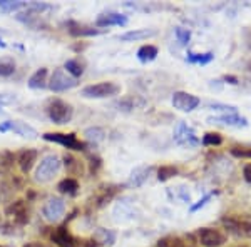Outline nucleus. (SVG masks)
<instances>
[{
    "mask_svg": "<svg viewBox=\"0 0 251 247\" xmlns=\"http://www.w3.org/2000/svg\"><path fill=\"white\" fill-rule=\"evenodd\" d=\"M60 167H62L60 157L55 156V154H49V156L40 159L37 169L34 172V180L40 182V184H47L57 176Z\"/></svg>",
    "mask_w": 251,
    "mask_h": 247,
    "instance_id": "1",
    "label": "nucleus"
},
{
    "mask_svg": "<svg viewBox=\"0 0 251 247\" xmlns=\"http://www.w3.org/2000/svg\"><path fill=\"white\" fill-rule=\"evenodd\" d=\"M221 224L236 237H251V214H231L221 217Z\"/></svg>",
    "mask_w": 251,
    "mask_h": 247,
    "instance_id": "2",
    "label": "nucleus"
},
{
    "mask_svg": "<svg viewBox=\"0 0 251 247\" xmlns=\"http://www.w3.org/2000/svg\"><path fill=\"white\" fill-rule=\"evenodd\" d=\"M47 115L54 124L64 125V124H69L72 120L74 109H72L71 104L64 102V100L54 99V100H50L47 105Z\"/></svg>",
    "mask_w": 251,
    "mask_h": 247,
    "instance_id": "3",
    "label": "nucleus"
},
{
    "mask_svg": "<svg viewBox=\"0 0 251 247\" xmlns=\"http://www.w3.org/2000/svg\"><path fill=\"white\" fill-rule=\"evenodd\" d=\"M121 94V86L114 82H99L82 89V95L86 99H109Z\"/></svg>",
    "mask_w": 251,
    "mask_h": 247,
    "instance_id": "4",
    "label": "nucleus"
},
{
    "mask_svg": "<svg viewBox=\"0 0 251 247\" xmlns=\"http://www.w3.org/2000/svg\"><path fill=\"white\" fill-rule=\"evenodd\" d=\"M198 242L203 247H221L228 241V234L221 229L214 227H201L196 232Z\"/></svg>",
    "mask_w": 251,
    "mask_h": 247,
    "instance_id": "5",
    "label": "nucleus"
},
{
    "mask_svg": "<svg viewBox=\"0 0 251 247\" xmlns=\"http://www.w3.org/2000/svg\"><path fill=\"white\" fill-rule=\"evenodd\" d=\"M77 79H74L72 75H69L64 68H55L50 75V80H49V89L52 92H66V90H71L77 86Z\"/></svg>",
    "mask_w": 251,
    "mask_h": 247,
    "instance_id": "6",
    "label": "nucleus"
},
{
    "mask_svg": "<svg viewBox=\"0 0 251 247\" xmlns=\"http://www.w3.org/2000/svg\"><path fill=\"white\" fill-rule=\"evenodd\" d=\"M66 214V202L60 197H49L42 205V216L47 222H59Z\"/></svg>",
    "mask_w": 251,
    "mask_h": 247,
    "instance_id": "7",
    "label": "nucleus"
},
{
    "mask_svg": "<svg viewBox=\"0 0 251 247\" xmlns=\"http://www.w3.org/2000/svg\"><path fill=\"white\" fill-rule=\"evenodd\" d=\"M44 140L47 142H54L59 144L66 149H71V151H84L86 145H84L80 140H77L75 134H60V132H47L44 134Z\"/></svg>",
    "mask_w": 251,
    "mask_h": 247,
    "instance_id": "8",
    "label": "nucleus"
},
{
    "mask_svg": "<svg viewBox=\"0 0 251 247\" xmlns=\"http://www.w3.org/2000/svg\"><path fill=\"white\" fill-rule=\"evenodd\" d=\"M174 142L184 145V147H194V145L200 144L194 129L191 125H188L186 122H177V125L174 127Z\"/></svg>",
    "mask_w": 251,
    "mask_h": 247,
    "instance_id": "9",
    "label": "nucleus"
},
{
    "mask_svg": "<svg viewBox=\"0 0 251 247\" xmlns=\"http://www.w3.org/2000/svg\"><path fill=\"white\" fill-rule=\"evenodd\" d=\"M9 131L19 134V135L25 137V139H37L39 137V132L32 125L22 122V120H5V122L0 124V132H9Z\"/></svg>",
    "mask_w": 251,
    "mask_h": 247,
    "instance_id": "10",
    "label": "nucleus"
},
{
    "mask_svg": "<svg viewBox=\"0 0 251 247\" xmlns=\"http://www.w3.org/2000/svg\"><path fill=\"white\" fill-rule=\"evenodd\" d=\"M201 100L196 95L188 94V92H174L173 94V107L181 112H193L200 105Z\"/></svg>",
    "mask_w": 251,
    "mask_h": 247,
    "instance_id": "11",
    "label": "nucleus"
},
{
    "mask_svg": "<svg viewBox=\"0 0 251 247\" xmlns=\"http://www.w3.org/2000/svg\"><path fill=\"white\" fill-rule=\"evenodd\" d=\"M126 23H127V17H126L124 14H117V12L100 14L99 17L96 19V25L100 27V29H107V27H112V25L124 27Z\"/></svg>",
    "mask_w": 251,
    "mask_h": 247,
    "instance_id": "12",
    "label": "nucleus"
},
{
    "mask_svg": "<svg viewBox=\"0 0 251 247\" xmlns=\"http://www.w3.org/2000/svg\"><path fill=\"white\" fill-rule=\"evenodd\" d=\"M208 122L211 124H221L226 125V127H248V120L245 117H241L240 114H225V115H214L209 117Z\"/></svg>",
    "mask_w": 251,
    "mask_h": 247,
    "instance_id": "13",
    "label": "nucleus"
},
{
    "mask_svg": "<svg viewBox=\"0 0 251 247\" xmlns=\"http://www.w3.org/2000/svg\"><path fill=\"white\" fill-rule=\"evenodd\" d=\"M50 241L54 242L55 246H59V247H75V246H77L75 239L72 237V234L69 232L66 225H62V227H57V229L52 230Z\"/></svg>",
    "mask_w": 251,
    "mask_h": 247,
    "instance_id": "14",
    "label": "nucleus"
},
{
    "mask_svg": "<svg viewBox=\"0 0 251 247\" xmlns=\"http://www.w3.org/2000/svg\"><path fill=\"white\" fill-rule=\"evenodd\" d=\"M37 156H39V152L35 151V149H24V151L19 152L17 164L22 174H29L32 171L34 164L37 162Z\"/></svg>",
    "mask_w": 251,
    "mask_h": 247,
    "instance_id": "15",
    "label": "nucleus"
},
{
    "mask_svg": "<svg viewBox=\"0 0 251 247\" xmlns=\"http://www.w3.org/2000/svg\"><path fill=\"white\" fill-rule=\"evenodd\" d=\"M67 30L72 37H92V35H100L106 32V30H100V29H94V27L82 25V23L75 22V20L67 22Z\"/></svg>",
    "mask_w": 251,
    "mask_h": 247,
    "instance_id": "16",
    "label": "nucleus"
},
{
    "mask_svg": "<svg viewBox=\"0 0 251 247\" xmlns=\"http://www.w3.org/2000/svg\"><path fill=\"white\" fill-rule=\"evenodd\" d=\"M151 172H152L151 165H139V167H136L134 171L131 172V176H129V179H127V185L132 189L141 187V185L149 179Z\"/></svg>",
    "mask_w": 251,
    "mask_h": 247,
    "instance_id": "17",
    "label": "nucleus"
},
{
    "mask_svg": "<svg viewBox=\"0 0 251 247\" xmlns=\"http://www.w3.org/2000/svg\"><path fill=\"white\" fill-rule=\"evenodd\" d=\"M40 12L34 10V9H27V12H20L17 15V20L24 22L25 25L32 27V29H37V27L42 25V17H40Z\"/></svg>",
    "mask_w": 251,
    "mask_h": 247,
    "instance_id": "18",
    "label": "nucleus"
},
{
    "mask_svg": "<svg viewBox=\"0 0 251 247\" xmlns=\"http://www.w3.org/2000/svg\"><path fill=\"white\" fill-rule=\"evenodd\" d=\"M156 30L152 29H136V30H129L119 35V39L123 42H134V40H144L149 37H154Z\"/></svg>",
    "mask_w": 251,
    "mask_h": 247,
    "instance_id": "19",
    "label": "nucleus"
},
{
    "mask_svg": "<svg viewBox=\"0 0 251 247\" xmlns=\"http://www.w3.org/2000/svg\"><path fill=\"white\" fill-rule=\"evenodd\" d=\"M47 75H49V70H47L46 67L35 70L34 74L30 75V79H29V87L34 89V90L46 89L47 87Z\"/></svg>",
    "mask_w": 251,
    "mask_h": 247,
    "instance_id": "20",
    "label": "nucleus"
},
{
    "mask_svg": "<svg viewBox=\"0 0 251 247\" xmlns=\"http://www.w3.org/2000/svg\"><path fill=\"white\" fill-rule=\"evenodd\" d=\"M7 214L14 217V221H17L19 224H25L27 222V210H25V205H24V201H17L7 209Z\"/></svg>",
    "mask_w": 251,
    "mask_h": 247,
    "instance_id": "21",
    "label": "nucleus"
},
{
    "mask_svg": "<svg viewBox=\"0 0 251 247\" xmlns=\"http://www.w3.org/2000/svg\"><path fill=\"white\" fill-rule=\"evenodd\" d=\"M157 54H159L157 47L148 44V45L139 47V50H137V59H139V62H143V64H149L157 57Z\"/></svg>",
    "mask_w": 251,
    "mask_h": 247,
    "instance_id": "22",
    "label": "nucleus"
},
{
    "mask_svg": "<svg viewBox=\"0 0 251 247\" xmlns=\"http://www.w3.org/2000/svg\"><path fill=\"white\" fill-rule=\"evenodd\" d=\"M59 192L60 194H67V196H75L79 190V182L75 179H72V177H66V179H62L59 182L57 185Z\"/></svg>",
    "mask_w": 251,
    "mask_h": 247,
    "instance_id": "23",
    "label": "nucleus"
},
{
    "mask_svg": "<svg viewBox=\"0 0 251 247\" xmlns=\"http://www.w3.org/2000/svg\"><path fill=\"white\" fill-rule=\"evenodd\" d=\"M186 60L189 64H200V66H208L209 62L214 60V54L213 52H204V54H194V52H188L186 55Z\"/></svg>",
    "mask_w": 251,
    "mask_h": 247,
    "instance_id": "24",
    "label": "nucleus"
},
{
    "mask_svg": "<svg viewBox=\"0 0 251 247\" xmlns=\"http://www.w3.org/2000/svg\"><path fill=\"white\" fill-rule=\"evenodd\" d=\"M94 241L99 242V244H104V246H112L116 242V234L112 232V230L99 227L94 232Z\"/></svg>",
    "mask_w": 251,
    "mask_h": 247,
    "instance_id": "25",
    "label": "nucleus"
},
{
    "mask_svg": "<svg viewBox=\"0 0 251 247\" xmlns=\"http://www.w3.org/2000/svg\"><path fill=\"white\" fill-rule=\"evenodd\" d=\"M84 135H86V139L89 140V142L92 144H99L102 142L104 139H106V131L100 127H89L84 131Z\"/></svg>",
    "mask_w": 251,
    "mask_h": 247,
    "instance_id": "26",
    "label": "nucleus"
},
{
    "mask_svg": "<svg viewBox=\"0 0 251 247\" xmlns=\"http://www.w3.org/2000/svg\"><path fill=\"white\" fill-rule=\"evenodd\" d=\"M64 70H66L69 75L74 77V79H77V77H80L84 74V67H82V64H80L77 59L67 60V62L64 64Z\"/></svg>",
    "mask_w": 251,
    "mask_h": 247,
    "instance_id": "27",
    "label": "nucleus"
},
{
    "mask_svg": "<svg viewBox=\"0 0 251 247\" xmlns=\"http://www.w3.org/2000/svg\"><path fill=\"white\" fill-rule=\"evenodd\" d=\"M29 2H20V0H0V10L2 12H14L19 9H27Z\"/></svg>",
    "mask_w": 251,
    "mask_h": 247,
    "instance_id": "28",
    "label": "nucleus"
},
{
    "mask_svg": "<svg viewBox=\"0 0 251 247\" xmlns=\"http://www.w3.org/2000/svg\"><path fill=\"white\" fill-rule=\"evenodd\" d=\"M15 72V62L12 57L0 59V77H10Z\"/></svg>",
    "mask_w": 251,
    "mask_h": 247,
    "instance_id": "29",
    "label": "nucleus"
},
{
    "mask_svg": "<svg viewBox=\"0 0 251 247\" xmlns=\"http://www.w3.org/2000/svg\"><path fill=\"white\" fill-rule=\"evenodd\" d=\"M174 176H177V169L174 165H163V167L157 169V180L159 182L169 180Z\"/></svg>",
    "mask_w": 251,
    "mask_h": 247,
    "instance_id": "30",
    "label": "nucleus"
},
{
    "mask_svg": "<svg viewBox=\"0 0 251 247\" xmlns=\"http://www.w3.org/2000/svg\"><path fill=\"white\" fill-rule=\"evenodd\" d=\"M203 145L206 147H214V145H221L223 144V137L218 132H208L203 135Z\"/></svg>",
    "mask_w": 251,
    "mask_h": 247,
    "instance_id": "31",
    "label": "nucleus"
},
{
    "mask_svg": "<svg viewBox=\"0 0 251 247\" xmlns=\"http://www.w3.org/2000/svg\"><path fill=\"white\" fill-rule=\"evenodd\" d=\"M174 35H176L181 47H186L189 44V40H191V32L188 29H183V27H174Z\"/></svg>",
    "mask_w": 251,
    "mask_h": 247,
    "instance_id": "32",
    "label": "nucleus"
},
{
    "mask_svg": "<svg viewBox=\"0 0 251 247\" xmlns=\"http://www.w3.org/2000/svg\"><path fill=\"white\" fill-rule=\"evenodd\" d=\"M211 111H218L221 112V115L225 114H238V109L234 105H225V104H211L209 105Z\"/></svg>",
    "mask_w": 251,
    "mask_h": 247,
    "instance_id": "33",
    "label": "nucleus"
},
{
    "mask_svg": "<svg viewBox=\"0 0 251 247\" xmlns=\"http://www.w3.org/2000/svg\"><path fill=\"white\" fill-rule=\"evenodd\" d=\"M157 247H184V242L177 237H168V239H161L157 242Z\"/></svg>",
    "mask_w": 251,
    "mask_h": 247,
    "instance_id": "34",
    "label": "nucleus"
},
{
    "mask_svg": "<svg viewBox=\"0 0 251 247\" xmlns=\"http://www.w3.org/2000/svg\"><path fill=\"white\" fill-rule=\"evenodd\" d=\"M231 154L234 157H241V159H251V151L250 149H240V147H233Z\"/></svg>",
    "mask_w": 251,
    "mask_h": 247,
    "instance_id": "35",
    "label": "nucleus"
},
{
    "mask_svg": "<svg viewBox=\"0 0 251 247\" xmlns=\"http://www.w3.org/2000/svg\"><path fill=\"white\" fill-rule=\"evenodd\" d=\"M211 197H213V194H208V196H204L203 199H200V201L196 202V204H193L189 210H191V212H196V210H200L201 207H204V205L208 204L209 201H211Z\"/></svg>",
    "mask_w": 251,
    "mask_h": 247,
    "instance_id": "36",
    "label": "nucleus"
},
{
    "mask_svg": "<svg viewBox=\"0 0 251 247\" xmlns=\"http://www.w3.org/2000/svg\"><path fill=\"white\" fill-rule=\"evenodd\" d=\"M243 177H245V180L248 182V184H251V162L243 167Z\"/></svg>",
    "mask_w": 251,
    "mask_h": 247,
    "instance_id": "37",
    "label": "nucleus"
},
{
    "mask_svg": "<svg viewBox=\"0 0 251 247\" xmlns=\"http://www.w3.org/2000/svg\"><path fill=\"white\" fill-rule=\"evenodd\" d=\"M15 100L14 95H7V94H0V107L5 104H12Z\"/></svg>",
    "mask_w": 251,
    "mask_h": 247,
    "instance_id": "38",
    "label": "nucleus"
},
{
    "mask_svg": "<svg viewBox=\"0 0 251 247\" xmlns=\"http://www.w3.org/2000/svg\"><path fill=\"white\" fill-rule=\"evenodd\" d=\"M223 80H226V82L231 84V86H238V84H240V82H238V79H236L234 75H225V79H223Z\"/></svg>",
    "mask_w": 251,
    "mask_h": 247,
    "instance_id": "39",
    "label": "nucleus"
},
{
    "mask_svg": "<svg viewBox=\"0 0 251 247\" xmlns=\"http://www.w3.org/2000/svg\"><path fill=\"white\" fill-rule=\"evenodd\" d=\"M24 247H47V246L42 244V242H29V244H25Z\"/></svg>",
    "mask_w": 251,
    "mask_h": 247,
    "instance_id": "40",
    "label": "nucleus"
},
{
    "mask_svg": "<svg viewBox=\"0 0 251 247\" xmlns=\"http://www.w3.org/2000/svg\"><path fill=\"white\" fill-rule=\"evenodd\" d=\"M7 47V44L5 42H3V40L2 39H0V48H5Z\"/></svg>",
    "mask_w": 251,
    "mask_h": 247,
    "instance_id": "41",
    "label": "nucleus"
},
{
    "mask_svg": "<svg viewBox=\"0 0 251 247\" xmlns=\"http://www.w3.org/2000/svg\"><path fill=\"white\" fill-rule=\"evenodd\" d=\"M0 114H3V111H2V107H0Z\"/></svg>",
    "mask_w": 251,
    "mask_h": 247,
    "instance_id": "42",
    "label": "nucleus"
}]
</instances>
